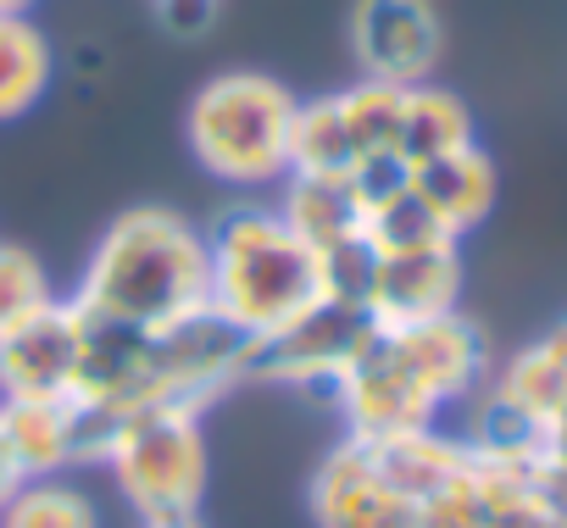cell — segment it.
Instances as JSON below:
<instances>
[{
  "label": "cell",
  "mask_w": 567,
  "mask_h": 528,
  "mask_svg": "<svg viewBox=\"0 0 567 528\" xmlns=\"http://www.w3.org/2000/svg\"><path fill=\"white\" fill-rule=\"evenodd\" d=\"M412 195L434 211V222H440L451 239H467V234L495 211L501 173H495L489 151L473 139V145H462V151H445V156L412 167Z\"/></svg>",
  "instance_id": "cell-12"
},
{
  "label": "cell",
  "mask_w": 567,
  "mask_h": 528,
  "mask_svg": "<svg viewBox=\"0 0 567 528\" xmlns=\"http://www.w3.org/2000/svg\"><path fill=\"white\" fill-rule=\"evenodd\" d=\"M272 206L318 256L362 239V200H357L351 178H340V173H290L278 184Z\"/></svg>",
  "instance_id": "cell-13"
},
{
  "label": "cell",
  "mask_w": 567,
  "mask_h": 528,
  "mask_svg": "<svg viewBox=\"0 0 567 528\" xmlns=\"http://www.w3.org/2000/svg\"><path fill=\"white\" fill-rule=\"evenodd\" d=\"M346 40L357 79L429 84L445 56V18L434 0H351Z\"/></svg>",
  "instance_id": "cell-8"
},
{
  "label": "cell",
  "mask_w": 567,
  "mask_h": 528,
  "mask_svg": "<svg viewBox=\"0 0 567 528\" xmlns=\"http://www.w3.org/2000/svg\"><path fill=\"white\" fill-rule=\"evenodd\" d=\"M51 296H56V284L45 273V261L29 245L0 239V334H7L12 323H23L29 312H40Z\"/></svg>",
  "instance_id": "cell-19"
},
{
  "label": "cell",
  "mask_w": 567,
  "mask_h": 528,
  "mask_svg": "<svg viewBox=\"0 0 567 528\" xmlns=\"http://www.w3.org/2000/svg\"><path fill=\"white\" fill-rule=\"evenodd\" d=\"M373 334H379V318L368 307L318 296L296 323H284L278 334L250 345V379L278 384V390H329L362 356Z\"/></svg>",
  "instance_id": "cell-5"
},
{
  "label": "cell",
  "mask_w": 567,
  "mask_h": 528,
  "mask_svg": "<svg viewBox=\"0 0 567 528\" xmlns=\"http://www.w3.org/2000/svg\"><path fill=\"white\" fill-rule=\"evenodd\" d=\"M206 412L195 406H145L128 412L112 434L106 473L134 522H184L200 517L206 484H212V451H206Z\"/></svg>",
  "instance_id": "cell-4"
},
{
  "label": "cell",
  "mask_w": 567,
  "mask_h": 528,
  "mask_svg": "<svg viewBox=\"0 0 567 528\" xmlns=\"http://www.w3.org/2000/svg\"><path fill=\"white\" fill-rule=\"evenodd\" d=\"M34 7H40V0H0V12H29L34 18Z\"/></svg>",
  "instance_id": "cell-23"
},
{
  "label": "cell",
  "mask_w": 567,
  "mask_h": 528,
  "mask_svg": "<svg viewBox=\"0 0 567 528\" xmlns=\"http://www.w3.org/2000/svg\"><path fill=\"white\" fill-rule=\"evenodd\" d=\"M23 484H29V478L18 473V462H12V451H7V445H0V511H7V506H12V495H18Z\"/></svg>",
  "instance_id": "cell-21"
},
{
  "label": "cell",
  "mask_w": 567,
  "mask_h": 528,
  "mask_svg": "<svg viewBox=\"0 0 567 528\" xmlns=\"http://www.w3.org/2000/svg\"><path fill=\"white\" fill-rule=\"evenodd\" d=\"M539 340H545V345H550V351L561 356V367H567V318H561V323H556L550 334H539Z\"/></svg>",
  "instance_id": "cell-22"
},
{
  "label": "cell",
  "mask_w": 567,
  "mask_h": 528,
  "mask_svg": "<svg viewBox=\"0 0 567 528\" xmlns=\"http://www.w3.org/2000/svg\"><path fill=\"white\" fill-rule=\"evenodd\" d=\"M90 318L73 296H51L40 312L0 334V401L73 395L84 373Z\"/></svg>",
  "instance_id": "cell-9"
},
{
  "label": "cell",
  "mask_w": 567,
  "mask_h": 528,
  "mask_svg": "<svg viewBox=\"0 0 567 528\" xmlns=\"http://www.w3.org/2000/svg\"><path fill=\"white\" fill-rule=\"evenodd\" d=\"M307 500H312L318 528H417L423 522V506L406 500L379 473L368 439H351V434L318 462Z\"/></svg>",
  "instance_id": "cell-10"
},
{
  "label": "cell",
  "mask_w": 567,
  "mask_h": 528,
  "mask_svg": "<svg viewBox=\"0 0 567 528\" xmlns=\"http://www.w3.org/2000/svg\"><path fill=\"white\" fill-rule=\"evenodd\" d=\"M379 340L440 417L451 406H467L489 384V345L467 312H445L423 323H379Z\"/></svg>",
  "instance_id": "cell-7"
},
{
  "label": "cell",
  "mask_w": 567,
  "mask_h": 528,
  "mask_svg": "<svg viewBox=\"0 0 567 528\" xmlns=\"http://www.w3.org/2000/svg\"><path fill=\"white\" fill-rule=\"evenodd\" d=\"M217 7H223V0H151L156 23L167 34H178V40H200L217 23Z\"/></svg>",
  "instance_id": "cell-20"
},
{
  "label": "cell",
  "mask_w": 567,
  "mask_h": 528,
  "mask_svg": "<svg viewBox=\"0 0 567 528\" xmlns=\"http://www.w3.org/2000/svg\"><path fill=\"white\" fill-rule=\"evenodd\" d=\"M478 139V123H473V106L445 90V84H406L401 95V134H395V156L406 167H423L445 151H462Z\"/></svg>",
  "instance_id": "cell-15"
},
{
  "label": "cell",
  "mask_w": 567,
  "mask_h": 528,
  "mask_svg": "<svg viewBox=\"0 0 567 528\" xmlns=\"http://www.w3.org/2000/svg\"><path fill=\"white\" fill-rule=\"evenodd\" d=\"M0 528H101V511L73 478H34L0 511Z\"/></svg>",
  "instance_id": "cell-18"
},
{
  "label": "cell",
  "mask_w": 567,
  "mask_h": 528,
  "mask_svg": "<svg viewBox=\"0 0 567 528\" xmlns=\"http://www.w3.org/2000/svg\"><path fill=\"white\" fill-rule=\"evenodd\" d=\"M73 301L112 329H173L206 312V228L156 200L117 211L84 256Z\"/></svg>",
  "instance_id": "cell-1"
},
{
  "label": "cell",
  "mask_w": 567,
  "mask_h": 528,
  "mask_svg": "<svg viewBox=\"0 0 567 528\" xmlns=\"http://www.w3.org/2000/svg\"><path fill=\"white\" fill-rule=\"evenodd\" d=\"M357 167V145L346 134L340 101L334 95H312L296 106V128H290V173H340L351 178Z\"/></svg>",
  "instance_id": "cell-16"
},
{
  "label": "cell",
  "mask_w": 567,
  "mask_h": 528,
  "mask_svg": "<svg viewBox=\"0 0 567 528\" xmlns=\"http://www.w3.org/2000/svg\"><path fill=\"white\" fill-rule=\"evenodd\" d=\"M117 423L123 417H112L79 395L0 401V445L12 451V462L29 484L34 478H73L79 467H106Z\"/></svg>",
  "instance_id": "cell-6"
},
{
  "label": "cell",
  "mask_w": 567,
  "mask_h": 528,
  "mask_svg": "<svg viewBox=\"0 0 567 528\" xmlns=\"http://www.w3.org/2000/svg\"><path fill=\"white\" fill-rule=\"evenodd\" d=\"M296 106L301 95L272 73H212L184 106V145L206 178L228 189H272L290 178Z\"/></svg>",
  "instance_id": "cell-3"
},
{
  "label": "cell",
  "mask_w": 567,
  "mask_h": 528,
  "mask_svg": "<svg viewBox=\"0 0 567 528\" xmlns=\"http://www.w3.org/2000/svg\"><path fill=\"white\" fill-rule=\"evenodd\" d=\"M462 239H434L417 250H390L373 261L368 312L379 323H423L462 312Z\"/></svg>",
  "instance_id": "cell-11"
},
{
  "label": "cell",
  "mask_w": 567,
  "mask_h": 528,
  "mask_svg": "<svg viewBox=\"0 0 567 528\" xmlns=\"http://www.w3.org/2000/svg\"><path fill=\"white\" fill-rule=\"evenodd\" d=\"M56 84V45L29 12H0V128L40 112Z\"/></svg>",
  "instance_id": "cell-14"
},
{
  "label": "cell",
  "mask_w": 567,
  "mask_h": 528,
  "mask_svg": "<svg viewBox=\"0 0 567 528\" xmlns=\"http://www.w3.org/2000/svg\"><path fill=\"white\" fill-rule=\"evenodd\" d=\"M140 528H200V517H184V522H140Z\"/></svg>",
  "instance_id": "cell-24"
},
{
  "label": "cell",
  "mask_w": 567,
  "mask_h": 528,
  "mask_svg": "<svg viewBox=\"0 0 567 528\" xmlns=\"http://www.w3.org/2000/svg\"><path fill=\"white\" fill-rule=\"evenodd\" d=\"M323 296L318 250L267 200H234L206 228V307L250 345Z\"/></svg>",
  "instance_id": "cell-2"
},
{
  "label": "cell",
  "mask_w": 567,
  "mask_h": 528,
  "mask_svg": "<svg viewBox=\"0 0 567 528\" xmlns=\"http://www.w3.org/2000/svg\"><path fill=\"white\" fill-rule=\"evenodd\" d=\"M401 95L406 84H379V79H357L346 90H334L346 134L357 145V162L368 156H395V134H401Z\"/></svg>",
  "instance_id": "cell-17"
}]
</instances>
